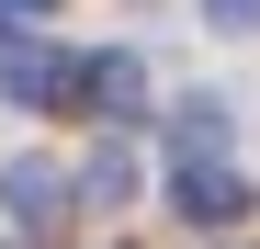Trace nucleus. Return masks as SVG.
I'll return each instance as SVG.
<instances>
[{"instance_id":"obj_1","label":"nucleus","mask_w":260,"mask_h":249,"mask_svg":"<svg viewBox=\"0 0 260 249\" xmlns=\"http://www.w3.org/2000/svg\"><path fill=\"white\" fill-rule=\"evenodd\" d=\"M170 215L181 227H238L249 215V181L226 170V159H170Z\"/></svg>"},{"instance_id":"obj_2","label":"nucleus","mask_w":260,"mask_h":249,"mask_svg":"<svg viewBox=\"0 0 260 249\" xmlns=\"http://www.w3.org/2000/svg\"><path fill=\"white\" fill-rule=\"evenodd\" d=\"M68 102H91L102 124H136V102H147V68L124 57V46H102V57H79V79H68Z\"/></svg>"},{"instance_id":"obj_3","label":"nucleus","mask_w":260,"mask_h":249,"mask_svg":"<svg viewBox=\"0 0 260 249\" xmlns=\"http://www.w3.org/2000/svg\"><path fill=\"white\" fill-rule=\"evenodd\" d=\"M0 204H12V227H57L68 170H57V159H12V170H0Z\"/></svg>"},{"instance_id":"obj_4","label":"nucleus","mask_w":260,"mask_h":249,"mask_svg":"<svg viewBox=\"0 0 260 249\" xmlns=\"http://www.w3.org/2000/svg\"><path fill=\"white\" fill-rule=\"evenodd\" d=\"M170 159H226V102H181L170 113Z\"/></svg>"},{"instance_id":"obj_5","label":"nucleus","mask_w":260,"mask_h":249,"mask_svg":"<svg viewBox=\"0 0 260 249\" xmlns=\"http://www.w3.org/2000/svg\"><path fill=\"white\" fill-rule=\"evenodd\" d=\"M68 193H79V204H124V193H136V147H91Z\"/></svg>"},{"instance_id":"obj_6","label":"nucleus","mask_w":260,"mask_h":249,"mask_svg":"<svg viewBox=\"0 0 260 249\" xmlns=\"http://www.w3.org/2000/svg\"><path fill=\"white\" fill-rule=\"evenodd\" d=\"M204 12L226 23V34H249V23H260V0H204Z\"/></svg>"},{"instance_id":"obj_7","label":"nucleus","mask_w":260,"mask_h":249,"mask_svg":"<svg viewBox=\"0 0 260 249\" xmlns=\"http://www.w3.org/2000/svg\"><path fill=\"white\" fill-rule=\"evenodd\" d=\"M0 12H57V0H0Z\"/></svg>"}]
</instances>
